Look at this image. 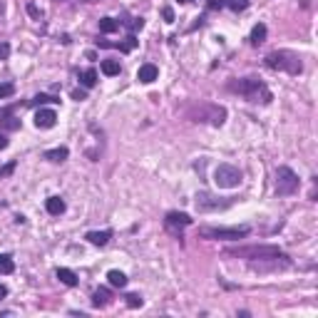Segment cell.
Here are the masks:
<instances>
[{
  "label": "cell",
  "instance_id": "26",
  "mask_svg": "<svg viewBox=\"0 0 318 318\" xmlns=\"http://www.w3.org/2000/svg\"><path fill=\"white\" fill-rule=\"evenodd\" d=\"M226 5H229L231 10H243V8L249 5V0H226Z\"/></svg>",
  "mask_w": 318,
  "mask_h": 318
},
{
  "label": "cell",
  "instance_id": "10",
  "mask_svg": "<svg viewBox=\"0 0 318 318\" xmlns=\"http://www.w3.org/2000/svg\"><path fill=\"white\" fill-rule=\"evenodd\" d=\"M164 224H167V229H184L191 224V219H189V214H182V211H169Z\"/></svg>",
  "mask_w": 318,
  "mask_h": 318
},
{
  "label": "cell",
  "instance_id": "3",
  "mask_svg": "<svg viewBox=\"0 0 318 318\" xmlns=\"http://www.w3.org/2000/svg\"><path fill=\"white\" fill-rule=\"evenodd\" d=\"M263 62H266V67L286 72V75H301L303 72L301 57L296 53H291V50H274V53H268L263 57Z\"/></svg>",
  "mask_w": 318,
  "mask_h": 318
},
{
  "label": "cell",
  "instance_id": "18",
  "mask_svg": "<svg viewBox=\"0 0 318 318\" xmlns=\"http://www.w3.org/2000/svg\"><path fill=\"white\" fill-rule=\"evenodd\" d=\"M67 154H70L67 147H55V150L45 152V159H50V162H65V159H67Z\"/></svg>",
  "mask_w": 318,
  "mask_h": 318
},
{
  "label": "cell",
  "instance_id": "2",
  "mask_svg": "<svg viewBox=\"0 0 318 318\" xmlns=\"http://www.w3.org/2000/svg\"><path fill=\"white\" fill-rule=\"evenodd\" d=\"M226 256H236L246 261H274V259H286V254L274 243H259V246H239V249H226Z\"/></svg>",
  "mask_w": 318,
  "mask_h": 318
},
{
  "label": "cell",
  "instance_id": "16",
  "mask_svg": "<svg viewBox=\"0 0 318 318\" xmlns=\"http://www.w3.org/2000/svg\"><path fill=\"white\" fill-rule=\"evenodd\" d=\"M266 33H268V28L263 25V22H259V25H254V30H251V45L256 47V45H261L263 40H266Z\"/></svg>",
  "mask_w": 318,
  "mask_h": 318
},
{
  "label": "cell",
  "instance_id": "33",
  "mask_svg": "<svg viewBox=\"0 0 318 318\" xmlns=\"http://www.w3.org/2000/svg\"><path fill=\"white\" fill-rule=\"evenodd\" d=\"M13 169H15V164H8V167H5V169H0V177H5V174H10Z\"/></svg>",
  "mask_w": 318,
  "mask_h": 318
},
{
  "label": "cell",
  "instance_id": "15",
  "mask_svg": "<svg viewBox=\"0 0 318 318\" xmlns=\"http://www.w3.org/2000/svg\"><path fill=\"white\" fill-rule=\"evenodd\" d=\"M85 239L90 243H94V246H105V243L112 239V231H90Z\"/></svg>",
  "mask_w": 318,
  "mask_h": 318
},
{
  "label": "cell",
  "instance_id": "1",
  "mask_svg": "<svg viewBox=\"0 0 318 318\" xmlns=\"http://www.w3.org/2000/svg\"><path fill=\"white\" fill-rule=\"evenodd\" d=\"M229 90L231 92H239L241 97H246L249 102H261V105H268L274 97H271V90L263 85L261 80L256 77H241V80H231L229 82Z\"/></svg>",
  "mask_w": 318,
  "mask_h": 318
},
{
  "label": "cell",
  "instance_id": "29",
  "mask_svg": "<svg viewBox=\"0 0 318 318\" xmlns=\"http://www.w3.org/2000/svg\"><path fill=\"white\" fill-rule=\"evenodd\" d=\"M28 13H30L33 18H38V20H40V10H38V5H33V3H30V5H28Z\"/></svg>",
  "mask_w": 318,
  "mask_h": 318
},
{
  "label": "cell",
  "instance_id": "5",
  "mask_svg": "<svg viewBox=\"0 0 318 318\" xmlns=\"http://www.w3.org/2000/svg\"><path fill=\"white\" fill-rule=\"evenodd\" d=\"M191 119L194 122H206L211 127H222L226 119V110L219 105H199L191 110Z\"/></svg>",
  "mask_w": 318,
  "mask_h": 318
},
{
  "label": "cell",
  "instance_id": "17",
  "mask_svg": "<svg viewBox=\"0 0 318 318\" xmlns=\"http://www.w3.org/2000/svg\"><path fill=\"white\" fill-rule=\"evenodd\" d=\"M77 80H80V85H82V87H87V90H90V87L97 85V72H94L92 67H90V70H82V72L77 75Z\"/></svg>",
  "mask_w": 318,
  "mask_h": 318
},
{
  "label": "cell",
  "instance_id": "8",
  "mask_svg": "<svg viewBox=\"0 0 318 318\" xmlns=\"http://www.w3.org/2000/svg\"><path fill=\"white\" fill-rule=\"evenodd\" d=\"M194 204H197L199 211H216V209L231 206L234 202H231V199H222V197H214V194H209V191H199V194L194 197Z\"/></svg>",
  "mask_w": 318,
  "mask_h": 318
},
{
  "label": "cell",
  "instance_id": "19",
  "mask_svg": "<svg viewBox=\"0 0 318 318\" xmlns=\"http://www.w3.org/2000/svg\"><path fill=\"white\" fill-rule=\"evenodd\" d=\"M107 281H110V286H114V288H125V286H127V276H125L122 271H117V268H112V271L107 274Z\"/></svg>",
  "mask_w": 318,
  "mask_h": 318
},
{
  "label": "cell",
  "instance_id": "28",
  "mask_svg": "<svg viewBox=\"0 0 318 318\" xmlns=\"http://www.w3.org/2000/svg\"><path fill=\"white\" fill-rule=\"evenodd\" d=\"M10 55V45L8 42H0V60H8Z\"/></svg>",
  "mask_w": 318,
  "mask_h": 318
},
{
  "label": "cell",
  "instance_id": "14",
  "mask_svg": "<svg viewBox=\"0 0 318 318\" xmlns=\"http://www.w3.org/2000/svg\"><path fill=\"white\" fill-rule=\"evenodd\" d=\"M45 209H47V214H53V216H60V214H65V202L60 199V197H50L47 202H45Z\"/></svg>",
  "mask_w": 318,
  "mask_h": 318
},
{
  "label": "cell",
  "instance_id": "23",
  "mask_svg": "<svg viewBox=\"0 0 318 318\" xmlns=\"http://www.w3.org/2000/svg\"><path fill=\"white\" fill-rule=\"evenodd\" d=\"M100 30L102 33H114V30H119V22L112 18H102L100 20Z\"/></svg>",
  "mask_w": 318,
  "mask_h": 318
},
{
  "label": "cell",
  "instance_id": "37",
  "mask_svg": "<svg viewBox=\"0 0 318 318\" xmlns=\"http://www.w3.org/2000/svg\"><path fill=\"white\" fill-rule=\"evenodd\" d=\"M55 3H65V0H55Z\"/></svg>",
  "mask_w": 318,
  "mask_h": 318
},
{
  "label": "cell",
  "instance_id": "25",
  "mask_svg": "<svg viewBox=\"0 0 318 318\" xmlns=\"http://www.w3.org/2000/svg\"><path fill=\"white\" fill-rule=\"evenodd\" d=\"M125 299H127V306H130V308H139V306L144 303L139 293H130V296H125Z\"/></svg>",
  "mask_w": 318,
  "mask_h": 318
},
{
  "label": "cell",
  "instance_id": "34",
  "mask_svg": "<svg viewBox=\"0 0 318 318\" xmlns=\"http://www.w3.org/2000/svg\"><path fill=\"white\" fill-rule=\"evenodd\" d=\"M8 147V137L5 134H0V150H5Z\"/></svg>",
  "mask_w": 318,
  "mask_h": 318
},
{
  "label": "cell",
  "instance_id": "31",
  "mask_svg": "<svg viewBox=\"0 0 318 318\" xmlns=\"http://www.w3.org/2000/svg\"><path fill=\"white\" fill-rule=\"evenodd\" d=\"M132 28H134V30H142V28H144V20H142V18H137L134 22H132Z\"/></svg>",
  "mask_w": 318,
  "mask_h": 318
},
{
  "label": "cell",
  "instance_id": "32",
  "mask_svg": "<svg viewBox=\"0 0 318 318\" xmlns=\"http://www.w3.org/2000/svg\"><path fill=\"white\" fill-rule=\"evenodd\" d=\"M72 100L82 102V100H85V92H82V90H75V92H72Z\"/></svg>",
  "mask_w": 318,
  "mask_h": 318
},
{
  "label": "cell",
  "instance_id": "13",
  "mask_svg": "<svg viewBox=\"0 0 318 318\" xmlns=\"http://www.w3.org/2000/svg\"><path fill=\"white\" fill-rule=\"evenodd\" d=\"M110 301H112V293L107 291V288H97L92 293V306L94 308H105V306H110Z\"/></svg>",
  "mask_w": 318,
  "mask_h": 318
},
{
  "label": "cell",
  "instance_id": "7",
  "mask_svg": "<svg viewBox=\"0 0 318 318\" xmlns=\"http://www.w3.org/2000/svg\"><path fill=\"white\" fill-rule=\"evenodd\" d=\"M241 172L234 167V164H219V167L214 169V182H216V187L219 189H234L241 184Z\"/></svg>",
  "mask_w": 318,
  "mask_h": 318
},
{
  "label": "cell",
  "instance_id": "22",
  "mask_svg": "<svg viewBox=\"0 0 318 318\" xmlns=\"http://www.w3.org/2000/svg\"><path fill=\"white\" fill-rule=\"evenodd\" d=\"M15 271V261L8 254H0V274H13Z\"/></svg>",
  "mask_w": 318,
  "mask_h": 318
},
{
  "label": "cell",
  "instance_id": "35",
  "mask_svg": "<svg viewBox=\"0 0 318 318\" xmlns=\"http://www.w3.org/2000/svg\"><path fill=\"white\" fill-rule=\"evenodd\" d=\"M5 296H8V286H3V283H0V299H5Z\"/></svg>",
  "mask_w": 318,
  "mask_h": 318
},
{
  "label": "cell",
  "instance_id": "21",
  "mask_svg": "<svg viewBox=\"0 0 318 318\" xmlns=\"http://www.w3.org/2000/svg\"><path fill=\"white\" fill-rule=\"evenodd\" d=\"M100 67H102V72H105L107 77L119 75V62H117V60H105V62L100 65Z\"/></svg>",
  "mask_w": 318,
  "mask_h": 318
},
{
  "label": "cell",
  "instance_id": "11",
  "mask_svg": "<svg viewBox=\"0 0 318 318\" xmlns=\"http://www.w3.org/2000/svg\"><path fill=\"white\" fill-rule=\"evenodd\" d=\"M157 75H159V70H157V65H152V62L142 65V67L137 70V80H139L142 85H150V82H154Z\"/></svg>",
  "mask_w": 318,
  "mask_h": 318
},
{
  "label": "cell",
  "instance_id": "36",
  "mask_svg": "<svg viewBox=\"0 0 318 318\" xmlns=\"http://www.w3.org/2000/svg\"><path fill=\"white\" fill-rule=\"evenodd\" d=\"M179 3H189V0H179Z\"/></svg>",
  "mask_w": 318,
  "mask_h": 318
},
{
  "label": "cell",
  "instance_id": "12",
  "mask_svg": "<svg viewBox=\"0 0 318 318\" xmlns=\"http://www.w3.org/2000/svg\"><path fill=\"white\" fill-rule=\"evenodd\" d=\"M0 125H3L5 130H18V127H20V119L13 114V107L0 110Z\"/></svg>",
  "mask_w": 318,
  "mask_h": 318
},
{
  "label": "cell",
  "instance_id": "24",
  "mask_svg": "<svg viewBox=\"0 0 318 318\" xmlns=\"http://www.w3.org/2000/svg\"><path fill=\"white\" fill-rule=\"evenodd\" d=\"M13 92H15V85H13V82H3V85H0V100L10 97Z\"/></svg>",
  "mask_w": 318,
  "mask_h": 318
},
{
  "label": "cell",
  "instance_id": "4",
  "mask_svg": "<svg viewBox=\"0 0 318 318\" xmlns=\"http://www.w3.org/2000/svg\"><path fill=\"white\" fill-rule=\"evenodd\" d=\"M251 234V226H202L199 236L204 239H222V241H239Z\"/></svg>",
  "mask_w": 318,
  "mask_h": 318
},
{
  "label": "cell",
  "instance_id": "9",
  "mask_svg": "<svg viewBox=\"0 0 318 318\" xmlns=\"http://www.w3.org/2000/svg\"><path fill=\"white\" fill-rule=\"evenodd\" d=\"M55 122H57L55 110H38L35 112V127L38 130H50V127H55Z\"/></svg>",
  "mask_w": 318,
  "mask_h": 318
},
{
  "label": "cell",
  "instance_id": "27",
  "mask_svg": "<svg viewBox=\"0 0 318 318\" xmlns=\"http://www.w3.org/2000/svg\"><path fill=\"white\" fill-rule=\"evenodd\" d=\"M45 102H57V100L50 97V94H38V97L33 100V105H45Z\"/></svg>",
  "mask_w": 318,
  "mask_h": 318
},
{
  "label": "cell",
  "instance_id": "20",
  "mask_svg": "<svg viewBox=\"0 0 318 318\" xmlns=\"http://www.w3.org/2000/svg\"><path fill=\"white\" fill-rule=\"evenodd\" d=\"M55 274H57V279L62 281L65 286H77V276H75V271H70V268H57Z\"/></svg>",
  "mask_w": 318,
  "mask_h": 318
},
{
  "label": "cell",
  "instance_id": "6",
  "mask_svg": "<svg viewBox=\"0 0 318 318\" xmlns=\"http://www.w3.org/2000/svg\"><path fill=\"white\" fill-rule=\"evenodd\" d=\"M299 191V174L291 167L276 169V194L279 197H291Z\"/></svg>",
  "mask_w": 318,
  "mask_h": 318
},
{
  "label": "cell",
  "instance_id": "30",
  "mask_svg": "<svg viewBox=\"0 0 318 318\" xmlns=\"http://www.w3.org/2000/svg\"><path fill=\"white\" fill-rule=\"evenodd\" d=\"M162 15H164L167 22H172V20H174V10H172V8H164V10H162Z\"/></svg>",
  "mask_w": 318,
  "mask_h": 318
}]
</instances>
